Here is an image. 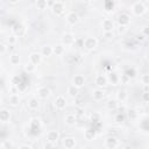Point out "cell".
<instances>
[{
  "mask_svg": "<svg viewBox=\"0 0 149 149\" xmlns=\"http://www.w3.org/2000/svg\"><path fill=\"white\" fill-rule=\"evenodd\" d=\"M8 105L12 107H17L20 105V97L17 94H9L8 97Z\"/></svg>",
  "mask_w": 149,
  "mask_h": 149,
  "instance_id": "21",
  "label": "cell"
},
{
  "mask_svg": "<svg viewBox=\"0 0 149 149\" xmlns=\"http://www.w3.org/2000/svg\"><path fill=\"white\" fill-rule=\"evenodd\" d=\"M95 137H97V134H95V130L94 129L88 128V129H85L84 130V139L86 141H93Z\"/></svg>",
  "mask_w": 149,
  "mask_h": 149,
  "instance_id": "24",
  "label": "cell"
},
{
  "mask_svg": "<svg viewBox=\"0 0 149 149\" xmlns=\"http://www.w3.org/2000/svg\"><path fill=\"white\" fill-rule=\"evenodd\" d=\"M140 80H141L142 85H147V86H149V73H143V74L141 76Z\"/></svg>",
  "mask_w": 149,
  "mask_h": 149,
  "instance_id": "36",
  "label": "cell"
},
{
  "mask_svg": "<svg viewBox=\"0 0 149 149\" xmlns=\"http://www.w3.org/2000/svg\"><path fill=\"white\" fill-rule=\"evenodd\" d=\"M102 37L105 40H112L114 37V34H113V31H104L102 33Z\"/></svg>",
  "mask_w": 149,
  "mask_h": 149,
  "instance_id": "38",
  "label": "cell"
},
{
  "mask_svg": "<svg viewBox=\"0 0 149 149\" xmlns=\"http://www.w3.org/2000/svg\"><path fill=\"white\" fill-rule=\"evenodd\" d=\"M40 54H41L43 57H49V56L54 55V50H52V47H51V45H43V47H41Z\"/></svg>",
  "mask_w": 149,
  "mask_h": 149,
  "instance_id": "22",
  "label": "cell"
},
{
  "mask_svg": "<svg viewBox=\"0 0 149 149\" xmlns=\"http://www.w3.org/2000/svg\"><path fill=\"white\" fill-rule=\"evenodd\" d=\"M94 84L97 85L98 88H104V87H106L107 84H108L107 77L104 76V74H100V73H99V74H95V77H94Z\"/></svg>",
  "mask_w": 149,
  "mask_h": 149,
  "instance_id": "9",
  "label": "cell"
},
{
  "mask_svg": "<svg viewBox=\"0 0 149 149\" xmlns=\"http://www.w3.org/2000/svg\"><path fill=\"white\" fill-rule=\"evenodd\" d=\"M17 43V36L16 35H9L7 38V44L9 45H15Z\"/></svg>",
  "mask_w": 149,
  "mask_h": 149,
  "instance_id": "35",
  "label": "cell"
},
{
  "mask_svg": "<svg viewBox=\"0 0 149 149\" xmlns=\"http://www.w3.org/2000/svg\"><path fill=\"white\" fill-rule=\"evenodd\" d=\"M142 100L144 102H149V92H143L142 93Z\"/></svg>",
  "mask_w": 149,
  "mask_h": 149,
  "instance_id": "42",
  "label": "cell"
},
{
  "mask_svg": "<svg viewBox=\"0 0 149 149\" xmlns=\"http://www.w3.org/2000/svg\"><path fill=\"white\" fill-rule=\"evenodd\" d=\"M42 58H43V56L40 54V52H31L30 55H29V62H31L34 65H40L41 64V62H42Z\"/></svg>",
  "mask_w": 149,
  "mask_h": 149,
  "instance_id": "19",
  "label": "cell"
},
{
  "mask_svg": "<svg viewBox=\"0 0 149 149\" xmlns=\"http://www.w3.org/2000/svg\"><path fill=\"white\" fill-rule=\"evenodd\" d=\"M114 27H115V24H114V21L112 19L106 17L101 21V28L104 31H113Z\"/></svg>",
  "mask_w": 149,
  "mask_h": 149,
  "instance_id": "10",
  "label": "cell"
},
{
  "mask_svg": "<svg viewBox=\"0 0 149 149\" xmlns=\"http://www.w3.org/2000/svg\"><path fill=\"white\" fill-rule=\"evenodd\" d=\"M125 73H126V74H127V76H128V77H129L130 79H132V78H133V77L135 76V71H134L133 69H132V70H127V71H126Z\"/></svg>",
  "mask_w": 149,
  "mask_h": 149,
  "instance_id": "44",
  "label": "cell"
},
{
  "mask_svg": "<svg viewBox=\"0 0 149 149\" xmlns=\"http://www.w3.org/2000/svg\"><path fill=\"white\" fill-rule=\"evenodd\" d=\"M130 23V16L127 13H121L118 16V24L122 26V27H128Z\"/></svg>",
  "mask_w": 149,
  "mask_h": 149,
  "instance_id": "12",
  "label": "cell"
},
{
  "mask_svg": "<svg viewBox=\"0 0 149 149\" xmlns=\"http://www.w3.org/2000/svg\"><path fill=\"white\" fill-rule=\"evenodd\" d=\"M27 107H28V109H30V111H37L38 108H40V99L36 97H33V98H30L28 101H27Z\"/></svg>",
  "mask_w": 149,
  "mask_h": 149,
  "instance_id": "16",
  "label": "cell"
},
{
  "mask_svg": "<svg viewBox=\"0 0 149 149\" xmlns=\"http://www.w3.org/2000/svg\"><path fill=\"white\" fill-rule=\"evenodd\" d=\"M107 80L112 85H118V84H120V74H118L115 72H111L107 77Z\"/></svg>",
  "mask_w": 149,
  "mask_h": 149,
  "instance_id": "23",
  "label": "cell"
},
{
  "mask_svg": "<svg viewBox=\"0 0 149 149\" xmlns=\"http://www.w3.org/2000/svg\"><path fill=\"white\" fill-rule=\"evenodd\" d=\"M80 149H87V148H80Z\"/></svg>",
  "mask_w": 149,
  "mask_h": 149,
  "instance_id": "54",
  "label": "cell"
},
{
  "mask_svg": "<svg viewBox=\"0 0 149 149\" xmlns=\"http://www.w3.org/2000/svg\"><path fill=\"white\" fill-rule=\"evenodd\" d=\"M54 105L56 107V109L58 111H63L65 107H66V98L63 95V94H59L55 98L54 100Z\"/></svg>",
  "mask_w": 149,
  "mask_h": 149,
  "instance_id": "7",
  "label": "cell"
},
{
  "mask_svg": "<svg viewBox=\"0 0 149 149\" xmlns=\"http://www.w3.org/2000/svg\"><path fill=\"white\" fill-rule=\"evenodd\" d=\"M74 42H76V37L72 33H64L62 35V44L63 45H65V47L72 45V44H74Z\"/></svg>",
  "mask_w": 149,
  "mask_h": 149,
  "instance_id": "8",
  "label": "cell"
},
{
  "mask_svg": "<svg viewBox=\"0 0 149 149\" xmlns=\"http://www.w3.org/2000/svg\"><path fill=\"white\" fill-rule=\"evenodd\" d=\"M143 92H149V86L143 85Z\"/></svg>",
  "mask_w": 149,
  "mask_h": 149,
  "instance_id": "51",
  "label": "cell"
},
{
  "mask_svg": "<svg viewBox=\"0 0 149 149\" xmlns=\"http://www.w3.org/2000/svg\"><path fill=\"white\" fill-rule=\"evenodd\" d=\"M83 112H84L83 107H77V112H76L77 115H78V114H83Z\"/></svg>",
  "mask_w": 149,
  "mask_h": 149,
  "instance_id": "49",
  "label": "cell"
},
{
  "mask_svg": "<svg viewBox=\"0 0 149 149\" xmlns=\"http://www.w3.org/2000/svg\"><path fill=\"white\" fill-rule=\"evenodd\" d=\"M36 94H37V98L38 99H48L50 95H51V90L47 86H40L37 90H36Z\"/></svg>",
  "mask_w": 149,
  "mask_h": 149,
  "instance_id": "6",
  "label": "cell"
},
{
  "mask_svg": "<svg viewBox=\"0 0 149 149\" xmlns=\"http://www.w3.org/2000/svg\"><path fill=\"white\" fill-rule=\"evenodd\" d=\"M63 147L65 149H73L76 147V139L73 136H65L63 139Z\"/></svg>",
  "mask_w": 149,
  "mask_h": 149,
  "instance_id": "17",
  "label": "cell"
},
{
  "mask_svg": "<svg viewBox=\"0 0 149 149\" xmlns=\"http://www.w3.org/2000/svg\"><path fill=\"white\" fill-rule=\"evenodd\" d=\"M141 34H142V35H144L146 37H147V36H149V27H148V26L143 27V28H142V33H141Z\"/></svg>",
  "mask_w": 149,
  "mask_h": 149,
  "instance_id": "43",
  "label": "cell"
},
{
  "mask_svg": "<svg viewBox=\"0 0 149 149\" xmlns=\"http://www.w3.org/2000/svg\"><path fill=\"white\" fill-rule=\"evenodd\" d=\"M24 31H26V28H24V26L23 24H21V23H19V24H16L15 26V28H14V33H15V35L16 36H22L23 34H24Z\"/></svg>",
  "mask_w": 149,
  "mask_h": 149,
  "instance_id": "30",
  "label": "cell"
},
{
  "mask_svg": "<svg viewBox=\"0 0 149 149\" xmlns=\"http://www.w3.org/2000/svg\"><path fill=\"white\" fill-rule=\"evenodd\" d=\"M9 119H10V111L7 107H2L0 109V121L2 123H6L9 121Z\"/></svg>",
  "mask_w": 149,
  "mask_h": 149,
  "instance_id": "18",
  "label": "cell"
},
{
  "mask_svg": "<svg viewBox=\"0 0 149 149\" xmlns=\"http://www.w3.org/2000/svg\"><path fill=\"white\" fill-rule=\"evenodd\" d=\"M127 116H128L130 120H135V119H137L139 113H137V111H136V109L130 108V109H128V111H127Z\"/></svg>",
  "mask_w": 149,
  "mask_h": 149,
  "instance_id": "32",
  "label": "cell"
},
{
  "mask_svg": "<svg viewBox=\"0 0 149 149\" xmlns=\"http://www.w3.org/2000/svg\"><path fill=\"white\" fill-rule=\"evenodd\" d=\"M54 147H55V144H52V143H50L48 141L43 144V149H54Z\"/></svg>",
  "mask_w": 149,
  "mask_h": 149,
  "instance_id": "41",
  "label": "cell"
},
{
  "mask_svg": "<svg viewBox=\"0 0 149 149\" xmlns=\"http://www.w3.org/2000/svg\"><path fill=\"white\" fill-rule=\"evenodd\" d=\"M36 7H37V9H41V10L47 9L49 7L48 6V1H45V0H38L36 2Z\"/></svg>",
  "mask_w": 149,
  "mask_h": 149,
  "instance_id": "34",
  "label": "cell"
},
{
  "mask_svg": "<svg viewBox=\"0 0 149 149\" xmlns=\"http://www.w3.org/2000/svg\"><path fill=\"white\" fill-rule=\"evenodd\" d=\"M106 107L107 109L109 111H115L119 108V101L116 99H109L107 102H106Z\"/></svg>",
  "mask_w": 149,
  "mask_h": 149,
  "instance_id": "28",
  "label": "cell"
},
{
  "mask_svg": "<svg viewBox=\"0 0 149 149\" xmlns=\"http://www.w3.org/2000/svg\"><path fill=\"white\" fill-rule=\"evenodd\" d=\"M120 142H119V139L116 136H108L105 139V142H104V146L106 149H116L119 147Z\"/></svg>",
  "mask_w": 149,
  "mask_h": 149,
  "instance_id": "3",
  "label": "cell"
},
{
  "mask_svg": "<svg viewBox=\"0 0 149 149\" xmlns=\"http://www.w3.org/2000/svg\"><path fill=\"white\" fill-rule=\"evenodd\" d=\"M114 7H115V2H114V1H106V2L104 3V8H105V10H106L107 13L113 12V10H114Z\"/></svg>",
  "mask_w": 149,
  "mask_h": 149,
  "instance_id": "31",
  "label": "cell"
},
{
  "mask_svg": "<svg viewBox=\"0 0 149 149\" xmlns=\"http://www.w3.org/2000/svg\"><path fill=\"white\" fill-rule=\"evenodd\" d=\"M122 149H134V148H133V146H130V144H126V146L122 147Z\"/></svg>",
  "mask_w": 149,
  "mask_h": 149,
  "instance_id": "50",
  "label": "cell"
},
{
  "mask_svg": "<svg viewBox=\"0 0 149 149\" xmlns=\"http://www.w3.org/2000/svg\"><path fill=\"white\" fill-rule=\"evenodd\" d=\"M132 13L135 16H142L144 13H147V6L143 1H136L132 5Z\"/></svg>",
  "mask_w": 149,
  "mask_h": 149,
  "instance_id": "1",
  "label": "cell"
},
{
  "mask_svg": "<svg viewBox=\"0 0 149 149\" xmlns=\"http://www.w3.org/2000/svg\"><path fill=\"white\" fill-rule=\"evenodd\" d=\"M19 149H31V147L29 144H21L19 147Z\"/></svg>",
  "mask_w": 149,
  "mask_h": 149,
  "instance_id": "48",
  "label": "cell"
},
{
  "mask_svg": "<svg viewBox=\"0 0 149 149\" xmlns=\"http://www.w3.org/2000/svg\"><path fill=\"white\" fill-rule=\"evenodd\" d=\"M146 58H147V61H148V63H149V51L147 52V55H146Z\"/></svg>",
  "mask_w": 149,
  "mask_h": 149,
  "instance_id": "52",
  "label": "cell"
},
{
  "mask_svg": "<svg viewBox=\"0 0 149 149\" xmlns=\"http://www.w3.org/2000/svg\"><path fill=\"white\" fill-rule=\"evenodd\" d=\"M123 119H125V116H123V114H121V113L116 114V116H115V121H118V122H122Z\"/></svg>",
  "mask_w": 149,
  "mask_h": 149,
  "instance_id": "45",
  "label": "cell"
},
{
  "mask_svg": "<svg viewBox=\"0 0 149 149\" xmlns=\"http://www.w3.org/2000/svg\"><path fill=\"white\" fill-rule=\"evenodd\" d=\"M45 139H47L48 142H50V143H52V144H57V142H58L59 139H61V134H59L58 130L51 129V130H49V132L47 133Z\"/></svg>",
  "mask_w": 149,
  "mask_h": 149,
  "instance_id": "5",
  "label": "cell"
},
{
  "mask_svg": "<svg viewBox=\"0 0 149 149\" xmlns=\"http://www.w3.org/2000/svg\"><path fill=\"white\" fill-rule=\"evenodd\" d=\"M8 91H9V93H10V94H16V93H17V87H16L15 85H13Z\"/></svg>",
  "mask_w": 149,
  "mask_h": 149,
  "instance_id": "46",
  "label": "cell"
},
{
  "mask_svg": "<svg viewBox=\"0 0 149 149\" xmlns=\"http://www.w3.org/2000/svg\"><path fill=\"white\" fill-rule=\"evenodd\" d=\"M77 122V114L76 113H66L64 115V123L69 127L74 126Z\"/></svg>",
  "mask_w": 149,
  "mask_h": 149,
  "instance_id": "11",
  "label": "cell"
},
{
  "mask_svg": "<svg viewBox=\"0 0 149 149\" xmlns=\"http://www.w3.org/2000/svg\"><path fill=\"white\" fill-rule=\"evenodd\" d=\"M21 62V57L17 52H13L9 55V64L10 65H19Z\"/></svg>",
  "mask_w": 149,
  "mask_h": 149,
  "instance_id": "26",
  "label": "cell"
},
{
  "mask_svg": "<svg viewBox=\"0 0 149 149\" xmlns=\"http://www.w3.org/2000/svg\"><path fill=\"white\" fill-rule=\"evenodd\" d=\"M116 30H118V34H119V35H123V34L127 31V27H122V26H119V27L116 28Z\"/></svg>",
  "mask_w": 149,
  "mask_h": 149,
  "instance_id": "40",
  "label": "cell"
},
{
  "mask_svg": "<svg viewBox=\"0 0 149 149\" xmlns=\"http://www.w3.org/2000/svg\"><path fill=\"white\" fill-rule=\"evenodd\" d=\"M127 99H128V93H127V91L123 90V88L119 90L118 93H116V100H118V101H121V102H125Z\"/></svg>",
  "mask_w": 149,
  "mask_h": 149,
  "instance_id": "27",
  "label": "cell"
},
{
  "mask_svg": "<svg viewBox=\"0 0 149 149\" xmlns=\"http://www.w3.org/2000/svg\"><path fill=\"white\" fill-rule=\"evenodd\" d=\"M135 38H136L137 41L142 42V41H144V40H146V36H144V35H142V34H137V35L135 36Z\"/></svg>",
  "mask_w": 149,
  "mask_h": 149,
  "instance_id": "47",
  "label": "cell"
},
{
  "mask_svg": "<svg viewBox=\"0 0 149 149\" xmlns=\"http://www.w3.org/2000/svg\"><path fill=\"white\" fill-rule=\"evenodd\" d=\"M14 143L10 140H3L1 142V149H13Z\"/></svg>",
  "mask_w": 149,
  "mask_h": 149,
  "instance_id": "33",
  "label": "cell"
},
{
  "mask_svg": "<svg viewBox=\"0 0 149 149\" xmlns=\"http://www.w3.org/2000/svg\"><path fill=\"white\" fill-rule=\"evenodd\" d=\"M91 95H92V99L94 100V101H101L104 98H105V91L102 90V88H94L93 91H92V93H91Z\"/></svg>",
  "mask_w": 149,
  "mask_h": 149,
  "instance_id": "15",
  "label": "cell"
},
{
  "mask_svg": "<svg viewBox=\"0 0 149 149\" xmlns=\"http://www.w3.org/2000/svg\"><path fill=\"white\" fill-rule=\"evenodd\" d=\"M147 14H148V16H149V8H147Z\"/></svg>",
  "mask_w": 149,
  "mask_h": 149,
  "instance_id": "53",
  "label": "cell"
},
{
  "mask_svg": "<svg viewBox=\"0 0 149 149\" xmlns=\"http://www.w3.org/2000/svg\"><path fill=\"white\" fill-rule=\"evenodd\" d=\"M83 47L88 50V51H93L97 47H98V40L95 37H92V36H87L83 40Z\"/></svg>",
  "mask_w": 149,
  "mask_h": 149,
  "instance_id": "2",
  "label": "cell"
},
{
  "mask_svg": "<svg viewBox=\"0 0 149 149\" xmlns=\"http://www.w3.org/2000/svg\"><path fill=\"white\" fill-rule=\"evenodd\" d=\"M85 83H86V78H85V76H83V74H76V76L73 77V79H72V85H74V86L78 87V88L83 87V86L85 85Z\"/></svg>",
  "mask_w": 149,
  "mask_h": 149,
  "instance_id": "14",
  "label": "cell"
},
{
  "mask_svg": "<svg viewBox=\"0 0 149 149\" xmlns=\"http://www.w3.org/2000/svg\"><path fill=\"white\" fill-rule=\"evenodd\" d=\"M6 51H8V44H6L5 42H1L0 43V52L3 55Z\"/></svg>",
  "mask_w": 149,
  "mask_h": 149,
  "instance_id": "39",
  "label": "cell"
},
{
  "mask_svg": "<svg viewBox=\"0 0 149 149\" xmlns=\"http://www.w3.org/2000/svg\"><path fill=\"white\" fill-rule=\"evenodd\" d=\"M36 69H37V66L34 65L31 62H27V63L23 65V70H24L26 72H28V73H34V72L36 71Z\"/></svg>",
  "mask_w": 149,
  "mask_h": 149,
  "instance_id": "29",
  "label": "cell"
},
{
  "mask_svg": "<svg viewBox=\"0 0 149 149\" xmlns=\"http://www.w3.org/2000/svg\"><path fill=\"white\" fill-rule=\"evenodd\" d=\"M52 50H54V55L55 56H63L65 54V45H63L62 43L57 44V45L52 47Z\"/></svg>",
  "mask_w": 149,
  "mask_h": 149,
  "instance_id": "25",
  "label": "cell"
},
{
  "mask_svg": "<svg viewBox=\"0 0 149 149\" xmlns=\"http://www.w3.org/2000/svg\"><path fill=\"white\" fill-rule=\"evenodd\" d=\"M65 20H66V22H68L69 24L74 26V24H77V23L79 22V15H78L76 12H70V13L66 14Z\"/></svg>",
  "mask_w": 149,
  "mask_h": 149,
  "instance_id": "13",
  "label": "cell"
},
{
  "mask_svg": "<svg viewBox=\"0 0 149 149\" xmlns=\"http://www.w3.org/2000/svg\"><path fill=\"white\" fill-rule=\"evenodd\" d=\"M51 12L57 16L63 15L65 12V2L64 1H55L54 6L51 7Z\"/></svg>",
  "mask_w": 149,
  "mask_h": 149,
  "instance_id": "4",
  "label": "cell"
},
{
  "mask_svg": "<svg viewBox=\"0 0 149 149\" xmlns=\"http://www.w3.org/2000/svg\"><path fill=\"white\" fill-rule=\"evenodd\" d=\"M66 93H68V95L70 97V98H72V99H76L77 97H78V93H79V88L78 87H76L74 85H69L68 86V88H66Z\"/></svg>",
  "mask_w": 149,
  "mask_h": 149,
  "instance_id": "20",
  "label": "cell"
},
{
  "mask_svg": "<svg viewBox=\"0 0 149 149\" xmlns=\"http://www.w3.org/2000/svg\"><path fill=\"white\" fill-rule=\"evenodd\" d=\"M129 81H130V78H129L126 73L120 74V83H121V84H128Z\"/></svg>",
  "mask_w": 149,
  "mask_h": 149,
  "instance_id": "37",
  "label": "cell"
}]
</instances>
